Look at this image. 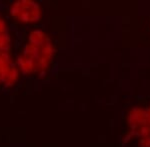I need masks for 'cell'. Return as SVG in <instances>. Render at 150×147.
<instances>
[{
    "label": "cell",
    "instance_id": "cell-1",
    "mask_svg": "<svg viewBox=\"0 0 150 147\" xmlns=\"http://www.w3.org/2000/svg\"><path fill=\"white\" fill-rule=\"evenodd\" d=\"M11 14L23 22H35L39 20L41 11L35 2L19 1L11 7Z\"/></svg>",
    "mask_w": 150,
    "mask_h": 147
},
{
    "label": "cell",
    "instance_id": "cell-2",
    "mask_svg": "<svg viewBox=\"0 0 150 147\" xmlns=\"http://www.w3.org/2000/svg\"><path fill=\"white\" fill-rule=\"evenodd\" d=\"M128 121L132 128H138L142 125L146 124V110L139 107L133 108L129 113Z\"/></svg>",
    "mask_w": 150,
    "mask_h": 147
},
{
    "label": "cell",
    "instance_id": "cell-3",
    "mask_svg": "<svg viewBox=\"0 0 150 147\" xmlns=\"http://www.w3.org/2000/svg\"><path fill=\"white\" fill-rule=\"evenodd\" d=\"M29 40H30V43L33 45H36L38 47H42L44 46L46 43L50 42L49 39L47 38V36L42 32V31H39V30H36V31H33L31 33L30 37H29Z\"/></svg>",
    "mask_w": 150,
    "mask_h": 147
},
{
    "label": "cell",
    "instance_id": "cell-4",
    "mask_svg": "<svg viewBox=\"0 0 150 147\" xmlns=\"http://www.w3.org/2000/svg\"><path fill=\"white\" fill-rule=\"evenodd\" d=\"M138 136H140L141 138L150 136V125L144 124L138 127Z\"/></svg>",
    "mask_w": 150,
    "mask_h": 147
},
{
    "label": "cell",
    "instance_id": "cell-5",
    "mask_svg": "<svg viewBox=\"0 0 150 147\" xmlns=\"http://www.w3.org/2000/svg\"><path fill=\"white\" fill-rule=\"evenodd\" d=\"M140 146L141 147H150V136L141 138V140H140Z\"/></svg>",
    "mask_w": 150,
    "mask_h": 147
},
{
    "label": "cell",
    "instance_id": "cell-6",
    "mask_svg": "<svg viewBox=\"0 0 150 147\" xmlns=\"http://www.w3.org/2000/svg\"><path fill=\"white\" fill-rule=\"evenodd\" d=\"M146 124L150 125V108L146 110Z\"/></svg>",
    "mask_w": 150,
    "mask_h": 147
}]
</instances>
